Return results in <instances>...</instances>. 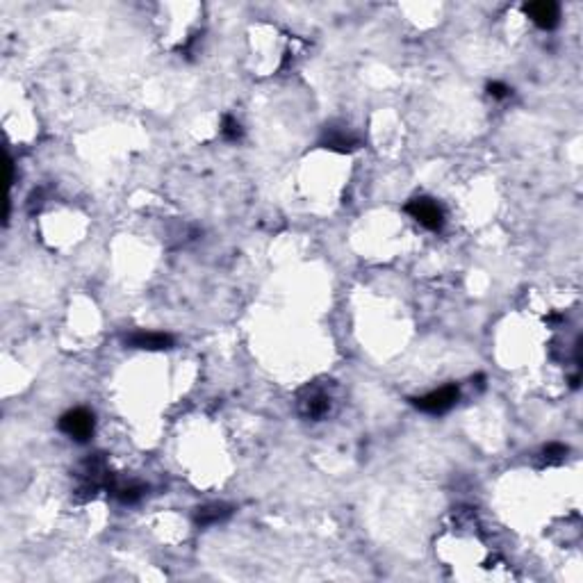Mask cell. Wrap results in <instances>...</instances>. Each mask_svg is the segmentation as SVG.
Returning a JSON list of instances; mask_svg holds the SVG:
<instances>
[{
	"label": "cell",
	"instance_id": "obj_1",
	"mask_svg": "<svg viewBox=\"0 0 583 583\" xmlns=\"http://www.w3.org/2000/svg\"><path fill=\"white\" fill-rule=\"evenodd\" d=\"M460 399V390L456 385H444L440 387V390H433L424 396H417L413 399V406L417 411L422 413H428V415H442L447 411H452V408L458 404Z\"/></svg>",
	"mask_w": 583,
	"mask_h": 583
},
{
	"label": "cell",
	"instance_id": "obj_2",
	"mask_svg": "<svg viewBox=\"0 0 583 583\" xmlns=\"http://www.w3.org/2000/svg\"><path fill=\"white\" fill-rule=\"evenodd\" d=\"M59 431L76 442H87L94 433V415L87 408H73L59 417Z\"/></svg>",
	"mask_w": 583,
	"mask_h": 583
},
{
	"label": "cell",
	"instance_id": "obj_3",
	"mask_svg": "<svg viewBox=\"0 0 583 583\" xmlns=\"http://www.w3.org/2000/svg\"><path fill=\"white\" fill-rule=\"evenodd\" d=\"M406 212L411 214L419 226H424L428 230H440L444 226V210L440 208L433 199L417 196L406 206Z\"/></svg>",
	"mask_w": 583,
	"mask_h": 583
},
{
	"label": "cell",
	"instance_id": "obj_4",
	"mask_svg": "<svg viewBox=\"0 0 583 583\" xmlns=\"http://www.w3.org/2000/svg\"><path fill=\"white\" fill-rule=\"evenodd\" d=\"M126 344L130 349H141V351H165L173 346V337L167 333H148V331H137L126 337Z\"/></svg>",
	"mask_w": 583,
	"mask_h": 583
},
{
	"label": "cell",
	"instance_id": "obj_5",
	"mask_svg": "<svg viewBox=\"0 0 583 583\" xmlns=\"http://www.w3.org/2000/svg\"><path fill=\"white\" fill-rule=\"evenodd\" d=\"M524 12H526V16L531 18V21L542 30L556 28L558 18H560L558 5L549 3V0H542V3H529V5H524Z\"/></svg>",
	"mask_w": 583,
	"mask_h": 583
},
{
	"label": "cell",
	"instance_id": "obj_6",
	"mask_svg": "<svg viewBox=\"0 0 583 583\" xmlns=\"http://www.w3.org/2000/svg\"><path fill=\"white\" fill-rule=\"evenodd\" d=\"M322 146L324 148H331V151H340V153H346V151H355L360 146V141H358L353 135H349L346 130H326V137L322 139Z\"/></svg>",
	"mask_w": 583,
	"mask_h": 583
},
{
	"label": "cell",
	"instance_id": "obj_7",
	"mask_svg": "<svg viewBox=\"0 0 583 583\" xmlns=\"http://www.w3.org/2000/svg\"><path fill=\"white\" fill-rule=\"evenodd\" d=\"M230 513H232V508L226 504H210V506L199 508L194 519H196V524H201V526H210V524H217L221 519H226Z\"/></svg>",
	"mask_w": 583,
	"mask_h": 583
},
{
	"label": "cell",
	"instance_id": "obj_8",
	"mask_svg": "<svg viewBox=\"0 0 583 583\" xmlns=\"http://www.w3.org/2000/svg\"><path fill=\"white\" fill-rule=\"evenodd\" d=\"M326 411H329V399H326L324 394H314L310 396L308 401H305V415L317 419V417H322Z\"/></svg>",
	"mask_w": 583,
	"mask_h": 583
},
{
	"label": "cell",
	"instance_id": "obj_9",
	"mask_svg": "<svg viewBox=\"0 0 583 583\" xmlns=\"http://www.w3.org/2000/svg\"><path fill=\"white\" fill-rule=\"evenodd\" d=\"M221 135L226 137L228 141H237V139H242V126H240V121L232 119V117H223Z\"/></svg>",
	"mask_w": 583,
	"mask_h": 583
},
{
	"label": "cell",
	"instance_id": "obj_10",
	"mask_svg": "<svg viewBox=\"0 0 583 583\" xmlns=\"http://www.w3.org/2000/svg\"><path fill=\"white\" fill-rule=\"evenodd\" d=\"M141 495H144V488L141 485H126L117 490V497L119 501H124V504H135L137 499H141Z\"/></svg>",
	"mask_w": 583,
	"mask_h": 583
},
{
	"label": "cell",
	"instance_id": "obj_11",
	"mask_svg": "<svg viewBox=\"0 0 583 583\" xmlns=\"http://www.w3.org/2000/svg\"><path fill=\"white\" fill-rule=\"evenodd\" d=\"M567 456V447H563V444H547L545 447V452H542V458H545V463H560L563 458Z\"/></svg>",
	"mask_w": 583,
	"mask_h": 583
},
{
	"label": "cell",
	"instance_id": "obj_12",
	"mask_svg": "<svg viewBox=\"0 0 583 583\" xmlns=\"http://www.w3.org/2000/svg\"><path fill=\"white\" fill-rule=\"evenodd\" d=\"M488 94L493 98H497V100H501V98H508L510 94H513V89H510L508 85H504V83H490Z\"/></svg>",
	"mask_w": 583,
	"mask_h": 583
}]
</instances>
